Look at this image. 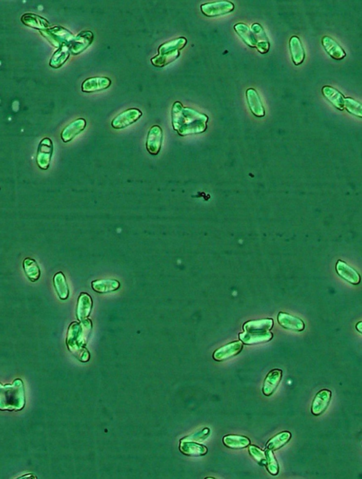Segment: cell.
<instances>
[{"label":"cell","instance_id":"13","mask_svg":"<svg viewBox=\"0 0 362 479\" xmlns=\"http://www.w3.org/2000/svg\"><path fill=\"white\" fill-rule=\"evenodd\" d=\"M336 271L341 278L347 281L357 285L360 282V276L356 271L342 261H337Z\"/></svg>","mask_w":362,"mask_h":479},{"label":"cell","instance_id":"5","mask_svg":"<svg viewBox=\"0 0 362 479\" xmlns=\"http://www.w3.org/2000/svg\"><path fill=\"white\" fill-rule=\"evenodd\" d=\"M163 131L161 127L154 125L149 130L147 138L146 147L147 151L152 155H157L161 150Z\"/></svg>","mask_w":362,"mask_h":479},{"label":"cell","instance_id":"33","mask_svg":"<svg viewBox=\"0 0 362 479\" xmlns=\"http://www.w3.org/2000/svg\"><path fill=\"white\" fill-rule=\"evenodd\" d=\"M248 451L252 457L262 467L266 465V452L261 450L255 445H250L248 446Z\"/></svg>","mask_w":362,"mask_h":479},{"label":"cell","instance_id":"12","mask_svg":"<svg viewBox=\"0 0 362 479\" xmlns=\"http://www.w3.org/2000/svg\"><path fill=\"white\" fill-rule=\"evenodd\" d=\"M273 338V334L270 331L263 333L244 332L239 334V339L246 345H254L270 341Z\"/></svg>","mask_w":362,"mask_h":479},{"label":"cell","instance_id":"26","mask_svg":"<svg viewBox=\"0 0 362 479\" xmlns=\"http://www.w3.org/2000/svg\"><path fill=\"white\" fill-rule=\"evenodd\" d=\"M187 44L186 39L181 38L175 39V40L169 41L166 43L158 48V55H166V54H171L173 52L179 51L186 46Z\"/></svg>","mask_w":362,"mask_h":479},{"label":"cell","instance_id":"14","mask_svg":"<svg viewBox=\"0 0 362 479\" xmlns=\"http://www.w3.org/2000/svg\"><path fill=\"white\" fill-rule=\"evenodd\" d=\"M274 321L272 319L253 320L244 323V330L249 333H263L270 331L273 327Z\"/></svg>","mask_w":362,"mask_h":479},{"label":"cell","instance_id":"24","mask_svg":"<svg viewBox=\"0 0 362 479\" xmlns=\"http://www.w3.org/2000/svg\"><path fill=\"white\" fill-rule=\"evenodd\" d=\"M91 285L96 293H107L117 291L120 288V282L115 280H100L92 282Z\"/></svg>","mask_w":362,"mask_h":479},{"label":"cell","instance_id":"30","mask_svg":"<svg viewBox=\"0 0 362 479\" xmlns=\"http://www.w3.org/2000/svg\"><path fill=\"white\" fill-rule=\"evenodd\" d=\"M179 55H180L179 51L173 52V53L171 54H166V55H158L156 57L153 58L152 63L154 66L164 67L175 61L178 59Z\"/></svg>","mask_w":362,"mask_h":479},{"label":"cell","instance_id":"32","mask_svg":"<svg viewBox=\"0 0 362 479\" xmlns=\"http://www.w3.org/2000/svg\"><path fill=\"white\" fill-rule=\"evenodd\" d=\"M344 108H346L348 112L356 117L360 118L362 117L361 104L353 99L345 98L344 99Z\"/></svg>","mask_w":362,"mask_h":479},{"label":"cell","instance_id":"11","mask_svg":"<svg viewBox=\"0 0 362 479\" xmlns=\"http://www.w3.org/2000/svg\"><path fill=\"white\" fill-rule=\"evenodd\" d=\"M277 321L281 327L288 330L302 331L305 329V324L301 319L284 312L278 314Z\"/></svg>","mask_w":362,"mask_h":479},{"label":"cell","instance_id":"7","mask_svg":"<svg viewBox=\"0 0 362 479\" xmlns=\"http://www.w3.org/2000/svg\"><path fill=\"white\" fill-rule=\"evenodd\" d=\"M67 343L69 349L72 352L79 350L83 345V329L81 324L74 322L70 325Z\"/></svg>","mask_w":362,"mask_h":479},{"label":"cell","instance_id":"6","mask_svg":"<svg viewBox=\"0 0 362 479\" xmlns=\"http://www.w3.org/2000/svg\"><path fill=\"white\" fill-rule=\"evenodd\" d=\"M243 346H244V343L240 340L227 344L214 352V359L216 361L228 360L239 354L242 351Z\"/></svg>","mask_w":362,"mask_h":479},{"label":"cell","instance_id":"22","mask_svg":"<svg viewBox=\"0 0 362 479\" xmlns=\"http://www.w3.org/2000/svg\"><path fill=\"white\" fill-rule=\"evenodd\" d=\"M223 443L226 447L233 450L244 449L251 445V441L245 436L229 435L225 436Z\"/></svg>","mask_w":362,"mask_h":479},{"label":"cell","instance_id":"3","mask_svg":"<svg viewBox=\"0 0 362 479\" xmlns=\"http://www.w3.org/2000/svg\"><path fill=\"white\" fill-rule=\"evenodd\" d=\"M142 116H143V113L141 110L137 108H130V109L125 110L113 119L111 123L112 127L115 129L127 128L129 125L133 124L137 121L140 119Z\"/></svg>","mask_w":362,"mask_h":479},{"label":"cell","instance_id":"4","mask_svg":"<svg viewBox=\"0 0 362 479\" xmlns=\"http://www.w3.org/2000/svg\"><path fill=\"white\" fill-rule=\"evenodd\" d=\"M234 9V4L227 1L205 4L201 6L202 12L205 16H210V17L227 14V13L232 12Z\"/></svg>","mask_w":362,"mask_h":479},{"label":"cell","instance_id":"19","mask_svg":"<svg viewBox=\"0 0 362 479\" xmlns=\"http://www.w3.org/2000/svg\"><path fill=\"white\" fill-rule=\"evenodd\" d=\"M246 97L249 107L252 113L257 117H263L265 116V109L261 102L260 97L257 91L253 89H248L246 91Z\"/></svg>","mask_w":362,"mask_h":479},{"label":"cell","instance_id":"34","mask_svg":"<svg viewBox=\"0 0 362 479\" xmlns=\"http://www.w3.org/2000/svg\"><path fill=\"white\" fill-rule=\"evenodd\" d=\"M356 329H357L358 331H359V333H361V321H360V322L358 323L357 324H356Z\"/></svg>","mask_w":362,"mask_h":479},{"label":"cell","instance_id":"18","mask_svg":"<svg viewBox=\"0 0 362 479\" xmlns=\"http://www.w3.org/2000/svg\"><path fill=\"white\" fill-rule=\"evenodd\" d=\"M87 125L86 121L83 119L76 120L74 122L70 123L62 133V138L65 143L70 141L74 137L77 136L80 132L85 130Z\"/></svg>","mask_w":362,"mask_h":479},{"label":"cell","instance_id":"21","mask_svg":"<svg viewBox=\"0 0 362 479\" xmlns=\"http://www.w3.org/2000/svg\"><path fill=\"white\" fill-rule=\"evenodd\" d=\"M323 93L324 97L337 109L340 110L344 109V97L337 89L326 86L323 88Z\"/></svg>","mask_w":362,"mask_h":479},{"label":"cell","instance_id":"23","mask_svg":"<svg viewBox=\"0 0 362 479\" xmlns=\"http://www.w3.org/2000/svg\"><path fill=\"white\" fill-rule=\"evenodd\" d=\"M289 46H290L291 54H292L294 64L296 65L301 64L305 58V53H304V48L299 39L296 36H293L290 39Z\"/></svg>","mask_w":362,"mask_h":479},{"label":"cell","instance_id":"16","mask_svg":"<svg viewBox=\"0 0 362 479\" xmlns=\"http://www.w3.org/2000/svg\"><path fill=\"white\" fill-rule=\"evenodd\" d=\"M94 41V34L91 31H87L81 32L76 36L72 44V52L74 54H79L87 49Z\"/></svg>","mask_w":362,"mask_h":479},{"label":"cell","instance_id":"28","mask_svg":"<svg viewBox=\"0 0 362 479\" xmlns=\"http://www.w3.org/2000/svg\"><path fill=\"white\" fill-rule=\"evenodd\" d=\"M53 283L56 291L59 298L65 300L69 297V288L67 285L66 278L62 272L56 273L53 278Z\"/></svg>","mask_w":362,"mask_h":479},{"label":"cell","instance_id":"2","mask_svg":"<svg viewBox=\"0 0 362 479\" xmlns=\"http://www.w3.org/2000/svg\"><path fill=\"white\" fill-rule=\"evenodd\" d=\"M25 405L24 384L21 379H16L12 385L5 386L0 384V410L18 411Z\"/></svg>","mask_w":362,"mask_h":479},{"label":"cell","instance_id":"15","mask_svg":"<svg viewBox=\"0 0 362 479\" xmlns=\"http://www.w3.org/2000/svg\"><path fill=\"white\" fill-rule=\"evenodd\" d=\"M252 33L254 35L257 50L262 54H266L270 49V44L266 33L262 26L258 24H253L251 26Z\"/></svg>","mask_w":362,"mask_h":479},{"label":"cell","instance_id":"27","mask_svg":"<svg viewBox=\"0 0 362 479\" xmlns=\"http://www.w3.org/2000/svg\"><path fill=\"white\" fill-rule=\"evenodd\" d=\"M23 265L28 278L33 282L38 281L41 277V270L36 261L31 258H27L24 261Z\"/></svg>","mask_w":362,"mask_h":479},{"label":"cell","instance_id":"10","mask_svg":"<svg viewBox=\"0 0 362 479\" xmlns=\"http://www.w3.org/2000/svg\"><path fill=\"white\" fill-rule=\"evenodd\" d=\"M281 378L283 371L281 370L275 369L269 372L263 384V394L266 396H271L280 383Z\"/></svg>","mask_w":362,"mask_h":479},{"label":"cell","instance_id":"8","mask_svg":"<svg viewBox=\"0 0 362 479\" xmlns=\"http://www.w3.org/2000/svg\"><path fill=\"white\" fill-rule=\"evenodd\" d=\"M332 392L328 389H323L315 396L311 406V413L315 416L321 415L327 409L331 400Z\"/></svg>","mask_w":362,"mask_h":479},{"label":"cell","instance_id":"1","mask_svg":"<svg viewBox=\"0 0 362 479\" xmlns=\"http://www.w3.org/2000/svg\"><path fill=\"white\" fill-rule=\"evenodd\" d=\"M171 113L173 128L180 136L202 133L208 128V117L205 114L184 107L180 102L174 103Z\"/></svg>","mask_w":362,"mask_h":479},{"label":"cell","instance_id":"29","mask_svg":"<svg viewBox=\"0 0 362 479\" xmlns=\"http://www.w3.org/2000/svg\"><path fill=\"white\" fill-rule=\"evenodd\" d=\"M234 29L248 46L251 47V48L256 47V42H255L254 35H253L251 30L249 29L247 25L244 24H237L234 26Z\"/></svg>","mask_w":362,"mask_h":479},{"label":"cell","instance_id":"20","mask_svg":"<svg viewBox=\"0 0 362 479\" xmlns=\"http://www.w3.org/2000/svg\"><path fill=\"white\" fill-rule=\"evenodd\" d=\"M323 46H324L326 52L333 59L335 60H342L346 56V53L344 50L339 46V45L334 41L333 39L329 36H325L322 41Z\"/></svg>","mask_w":362,"mask_h":479},{"label":"cell","instance_id":"9","mask_svg":"<svg viewBox=\"0 0 362 479\" xmlns=\"http://www.w3.org/2000/svg\"><path fill=\"white\" fill-rule=\"evenodd\" d=\"M111 81L110 79L96 76L88 79L82 84V89L84 92L92 93L96 91L104 90L111 86Z\"/></svg>","mask_w":362,"mask_h":479},{"label":"cell","instance_id":"25","mask_svg":"<svg viewBox=\"0 0 362 479\" xmlns=\"http://www.w3.org/2000/svg\"><path fill=\"white\" fill-rule=\"evenodd\" d=\"M292 438V434L290 432L284 431L274 436L270 439L266 444V449L268 450L275 451L285 446L289 440Z\"/></svg>","mask_w":362,"mask_h":479},{"label":"cell","instance_id":"17","mask_svg":"<svg viewBox=\"0 0 362 479\" xmlns=\"http://www.w3.org/2000/svg\"><path fill=\"white\" fill-rule=\"evenodd\" d=\"M92 308V299L87 293H82L78 300L76 315L79 321H83L87 319L91 313Z\"/></svg>","mask_w":362,"mask_h":479},{"label":"cell","instance_id":"31","mask_svg":"<svg viewBox=\"0 0 362 479\" xmlns=\"http://www.w3.org/2000/svg\"><path fill=\"white\" fill-rule=\"evenodd\" d=\"M266 467L268 472L272 476H277L279 473V465L275 455L273 454V451L266 450Z\"/></svg>","mask_w":362,"mask_h":479}]
</instances>
